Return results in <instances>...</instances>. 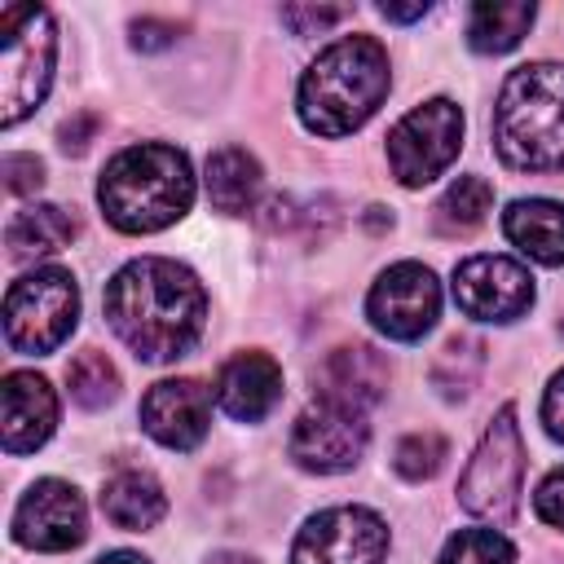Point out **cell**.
<instances>
[{
	"label": "cell",
	"instance_id": "1",
	"mask_svg": "<svg viewBox=\"0 0 564 564\" xmlns=\"http://www.w3.org/2000/svg\"><path fill=\"white\" fill-rule=\"evenodd\" d=\"M106 322L141 361L163 366L198 344L207 326V291L189 264L141 256L106 282Z\"/></svg>",
	"mask_w": 564,
	"mask_h": 564
},
{
	"label": "cell",
	"instance_id": "2",
	"mask_svg": "<svg viewBox=\"0 0 564 564\" xmlns=\"http://www.w3.org/2000/svg\"><path fill=\"white\" fill-rule=\"evenodd\" d=\"M392 88L388 48L375 35H339L300 75L295 115L313 137H348L383 106Z\"/></svg>",
	"mask_w": 564,
	"mask_h": 564
},
{
	"label": "cell",
	"instance_id": "3",
	"mask_svg": "<svg viewBox=\"0 0 564 564\" xmlns=\"http://www.w3.org/2000/svg\"><path fill=\"white\" fill-rule=\"evenodd\" d=\"M189 154L167 141L123 145L97 181V207L119 234H159L194 207Z\"/></svg>",
	"mask_w": 564,
	"mask_h": 564
},
{
	"label": "cell",
	"instance_id": "4",
	"mask_svg": "<svg viewBox=\"0 0 564 564\" xmlns=\"http://www.w3.org/2000/svg\"><path fill=\"white\" fill-rule=\"evenodd\" d=\"M494 150L516 172H564V62H529L502 79Z\"/></svg>",
	"mask_w": 564,
	"mask_h": 564
},
{
	"label": "cell",
	"instance_id": "5",
	"mask_svg": "<svg viewBox=\"0 0 564 564\" xmlns=\"http://www.w3.org/2000/svg\"><path fill=\"white\" fill-rule=\"evenodd\" d=\"M57 66V22L44 4L0 9V128H18L48 97Z\"/></svg>",
	"mask_w": 564,
	"mask_h": 564
},
{
	"label": "cell",
	"instance_id": "6",
	"mask_svg": "<svg viewBox=\"0 0 564 564\" xmlns=\"http://www.w3.org/2000/svg\"><path fill=\"white\" fill-rule=\"evenodd\" d=\"M79 322V282L62 264H35L4 291V344L22 357L57 352Z\"/></svg>",
	"mask_w": 564,
	"mask_h": 564
},
{
	"label": "cell",
	"instance_id": "7",
	"mask_svg": "<svg viewBox=\"0 0 564 564\" xmlns=\"http://www.w3.org/2000/svg\"><path fill=\"white\" fill-rule=\"evenodd\" d=\"M520 489H524V436L516 423V405L507 401L494 414V423L485 427V436L476 441V449L458 476V502H463V511L502 524L516 516Z\"/></svg>",
	"mask_w": 564,
	"mask_h": 564
},
{
	"label": "cell",
	"instance_id": "8",
	"mask_svg": "<svg viewBox=\"0 0 564 564\" xmlns=\"http://www.w3.org/2000/svg\"><path fill=\"white\" fill-rule=\"evenodd\" d=\"M463 150V110L449 97H427L388 132V167L405 189L436 181Z\"/></svg>",
	"mask_w": 564,
	"mask_h": 564
},
{
	"label": "cell",
	"instance_id": "9",
	"mask_svg": "<svg viewBox=\"0 0 564 564\" xmlns=\"http://www.w3.org/2000/svg\"><path fill=\"white\" fill-rule=\"evenodd\" d=\"M366 445H370L366 410L335 401V397H317L313 405H304L300 419L291 423V441H286L295 467H304L313 476H339V471L357 467Z\"/></svg>",
	"mask_w": 564,
	"mask_h": 564
},
{
	"label": "cell",
	"instance_id": "10",
	"mask_svg": "<svg viewBox=\"0 0 564 564\" xmlns=\"http://www.w3.org/2000/svg\"><path fill=\"white\" fill-rule=\"evenodd\" d=\"M366 317L383 339H397V344L423 339L441 317V282H436V273L427 264H419V260L388 264L366 291Z\"/></svg>",
	"mask_w": 564,
	"mask_h": 564
},
{
	"label": "cell",
	"instance_id": "11",
	"mask_svg": "<svg viewBox=\"0 0 564 564\" xmlns=\"http://www.w3.org/2000/svg\"><path fill=\"white\" fill-rule=\"evenodd\" d=\"M392 546L388 520L370 507H326L308 516L291 542V564H383Z\"/></svg>",
	"mask_w": 564,
	"mask_h": 564
},
{
	"label": "cell",
	"instance_id": "12",
	"mask_svg": "<svg viewBox=\"0 0 564 564\" xmlns=\"http://www.w3.org/2000/svg\"><path fill=\"white\" fill-rule=\"evenodd\" d=\"M449 291H454V304L467 317L494 322V326L520 322L533 308V300H538V286H533L529 264L516 260V256H494V251H480V256L458 260Z\"/></svg>",
	"mask_w": 564,
	"mask_h": 564
},
{
	"label": "cell",
	"instance_id": "13",
	"mask_svg": "<svg viewBox=\"0 0 564 564\" xmlns=\"http://www.w3.org/2000/svg\"><path fill=\"white\" fill-rule=\"evenodd\" d=\"M13 542L26 546V551H70L88 538V507H84V494L70 485V480H57V476H44L35 480L18 507H13Z\"/></svg>",
	"mask_w": 564,
	"mask_h": 564
},
{
	"label": "cell",
	"instance_id": "14",
	"mask_svg": "<svg viewBox=\"0 0 564 564\" xmlns=\"http://www.w3.org/2000/svg\"><path fill=\"white\" fill-rule=\"evenodd\" d=\"M141 427L163 449H181L185 454V449L203 445V436L212 427V388L189 379V375L159 379L141 397Z\"/></svg>",
	"mask_w": 564,
	"mask_h": 564
},
{
	"label": "cell",
	"instance_id": "15",
	"mask_svg": "<svg viewBox=\"0 0 564 564\" xmlns=\"http://www.w3.org/2000/svg\"><path fill=\"white\" fill-rule=\"evenodd\" d=\"M4 401V423H0V445L4 454H35L53 432H57V392L44 375L35 370H9L0 383Z\"/></svg>",
	"mask_w": 564,
	"mask_h": 564
},
{
	"label": "cell",
	"instance_id": "16",
	"mask_svg": "<svg viewBox=\"0 0 564 564\" xmlns=\"http://www.w3.org/2000/svg\"><path fill=\"white\" fill-rule=\"evenodd\" d=\"M278 397H282V366L260 348L234 352L216 370V405L238 423H260L278 405Z\"/></svg>",
	"mask_w": 564,
	"mask_h": 564
},
{
	"label": "cell",
	"instance_id": "17",
	"mask_svg": "<svg viewBox=\"0 0 564 564\" xmlns=\"http://www.w3.org/2000/svg\"><path fill=\"white\" fill-rule=\"evenodd\" d=\"M502 234L524 260L546 264V269L564 264V203H555V198H516L502 212Z\"/></svg>",
	"mask_w": 564,
	"mask_h": 564
},
{
	"label": "cell",
	"instance_id": "18",
	"mask_svg": "<svg viewBox=\"0 0 564 564\" xmlns=\"http://www.w3.org/2000/svg\"><path fill=\"white\" fill-rule=\"evenodd\" d=\"M317 379H322V397L366 410L388 392V361L370 344H344L322 361Z\"/></svg>",
	"mask_w": 564,
	"mask_h": 564
},
{
	"label": "cell",
	"instance_id": "19",
	"mask_svg": "<svg viewBox=\"0 0 564 564\" xmlns=\"http://www.w3.org/2000/svg\"><path fill=\"white\" fill-rule=\"evenodd\" d=\"M101 516L115 529L145 533V529H154L167 516V494H163V485H159L154 471L128 467V471H115L101 485Z\"/></svg>",
	"mask_w": 564,
	"mask_h": 564
},
{
	"label": "cell",
	"instance_id": "20",
	"mask_svg": "<svg viewBox=\"0 0 564 564\" xmlns=\"http://www.w3.org/2000/svg\"><path fill=\"white\" fill-rule=\"evenodd\" d=\"M203 189L207 203L225 216H247L264 189V172L256 163V154H247L242 145H220L216 154H207L203 167Z\"/></svg>",
	"mask_w": 564,
	"mask_h": 564
},
{
	"label": "cell",
	"instance_id": "21",
	"mask_svg": "<svg viewBox=\"0 0 564 564\" xmlns=\"http://www.w3.org/2000/svg\"><path fill=\"white\" fill-rule=\"evenodd\" d=\"M79 234L75 216L57 203H31L22 207L9 225H4V247L13 260H40V256H53L62 247H70Z\"/></svg>",
	"mask_w": 564,
	"mask_h": 564
},
{
	"label": "cell",
	"instance_id": "22",
	"mask_svg": "<svg viewBox=\"0 0 564 564\" xmlns=\"http://www.w3.org/2000/svg\"><path fill=\"white\" fill-rule=\"evenodd\" d=\"M533 18H538L533 0H480L467 13V44L476 53H485V57L511 53L529 35Z\"/></svg>",
	"mask_w": 564,
	"mask_h": 564
},
{
	"label": "cell",
	"instance_id": "23",
	"mask_svg": "<svg viewBox=\"0 0 564 564\" xmlns=\"http://www.w3.org/2000/svg\"><path fill=\"white\" fill-rule=\"evenodd\" d=\"M489 207H494V185H489L485 176H458V181L436 198V212H432L436 234H445V238H467L471 229L485 225Z\"/></svg>",
	"mask_w": 564,
	"mask_h": 564
},
{
	"label": "cell",
	"instance_id": "24",
	"mask_svg": "<svg viewBox=\"0 0 564 564\" xmlns=\"http://www.w3.org/2000/svg\"><path fill=\"white\" fill-rule=\"evenodd\" d=\"M66 383H70V397L84 410H101V405H110L119 397V370L101 348H84L66 366Z\"/></svg>",
	"mask_w": 564,
	"mask_h": 564
},
{
	"label": "cell",
	"instance_id": "25",
	"mask_svg": "<svg viewBox=\"0 0 564 564\" xmlns=\"http://www.w3.org/2000/svg\"><path fill=\"white\" fill-rule=\"evenodd\" d=\"M480 366H485V348H480V339L454 335V339L441 348L436 366H432V383L441 388V397L458 401V397H467V392L476 388V379H480Z\"/></svg>",
	"mask_w": 564,
	"mask_h": 564
},
{
	"label": "cell",
	"instance_id": "26",
	"mask_svg": "<svg viewBox=\"0 0 564 564\" xmlns=\"http://www.w3.org/2000/svg\"><path fill=\"white\" fill-rule=\"evenodd\" d=\"M436 564H516V546L498 529H458L445 538Z\"/></svg>",
	"mask_w": 564,
	"mask_h": 564
},
{
	"label": "cell",
	"instance_id": "27",
	"mask_svg": "<svg viewBox=\"0 0 564 564\" xmlns=\"http://www.w3.org/2000/svg\"><path fill=\"white\" fill-rule=\"evenodd\" d=\"M445 454H449V445H445L441 432H410V436L397 441L392 467H397L401 480H414V485H419V480H432V476L441 471Z\"/></svg>",
	"mask_w": 564,
	"mask_h": 564
},
{
	"label": "cell",
	"instance_id": "28",
	"mask_svg": "<svg viewBox=\"0 0 564 564\" xmlns=\"http://www.w3.org/2000/svg\"><path fill=\"white\" fill-rule=\"evenodd\" d=\"M352 9L348 4H282V22L295 31V35H322L330 31L335 22H344Z\"/></svg>",
	"mask_w": 564,
	"mask_h": 564
},
{
	"label": "cell",
	"instance_id": "29",
	"mask_svg": "<svg viewBox=\"0 0 564 564\" xmlns=\"http://www.w3.org/2000/svg\"><path fill=\"white\" fill-rule=\"evenodd\" d=\"M533 511H538L542 524H551V529L564 533V467H555V471L542 476V485L533 489Z\"/></svg>",
	"mask_w": 564,
	"mask_h": 564
},
{
	"label": "cell",
	"instance_id": "30",
	"mask_svg": "<svg viewBox=\"0 0 564 564\" xmlns=\"http://www.w3.org/2000/svg\"><path fill=\"white\" fill-rule=\"evenodd\" d=\"M4 189L9 194H35L44 185V163L35 154H4Z\"/></svg>",
	"mask_w": 564,
	"mask_h": 564
},
{
	"label": "cell",
	"instance_id": "31",
	"mask_svg": "<svg viewBox=\"0 0 564 564\" xmlns=\"http://www.w3.org/2000/svg\"><path fill=\"white\" fill-rule=\"evenodd\" d=\"M128 31H132V48H141V53H159V48L176 44V35H181V26L167 18H137Z\"/></svg>",
	"mask_w": 564,
	"mask_h": 564
},
{
	"label": "cell",
	"instance_id": "32",
	"mask_svg": "<svg viewBox=\"0 0 564 564\" xmlns=\"http://www.w3.org/2000/svg\"><path fill=\"white\" fill-rule=\"evenodd\" d=\"M542 427L551 441L564 445V370H555L546 379V392H542Z\"/></svg>",
	"mask_w": 564,
	"mask_h": 564
},
{
	"label": "cell",
	"instance_id": "33",
	"mask_svg": "<svg viewBox=\"0 0 564 564\" xmlns=\"http://www.w3.org/2000/svg\"><path fill=\"white\" fill-rule=\"evenodd\" d=\"M93 132H97V115H79V119H66V123H62L57 141H62L66 154H79V150H88V137H93Z\"/></svg>",
	"mask_w": 564,
	"mask_h": 564
},
{
	"label": "cell",
	"instance_id": "34",
	"mask_svg": "<svg viewBox=\"0 0 564 564\" xmlns=\"http://www.w3.org/2000/svg\"><path fill=\"white\" fill-rule=\"evenodd\" d=\"M379 13L388 18V22H414V18H423L427 13V0H419V4H379Z\"/></svg>",
	"mask_w": 564,
	"mask_h": 564
},
{
	"label": "cell",
	"instance_id": "35",
	"mask_svg": "<svg viewBox=\"0 0 564 564\" xmlns=\"http://www.w3.org/2000/svg\"><path fill=\"white\" fill-rule=\"evenodd\" d=\"M93 564H150L141 551H128V546H119V551H106V555H97Z\"/></svg>",
	"mask_w": 564,
	"mask_h": 564
},
{
	"label": "cell",
	"instance_id": "36",
	"mask_svg": "<svg viewBox=\"0 0 564 564\" xmlns=\"http://www.w3.org/2000/svg\"><path fill=\"white\" fill-rule=\"evenodd\" d=\"M207 564H260V560L247 551H216V555H207Z\"/></svg>",
	"mask_w": 564,
	"mask_h": 564
}]
</instances>
